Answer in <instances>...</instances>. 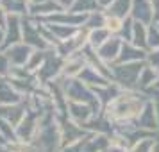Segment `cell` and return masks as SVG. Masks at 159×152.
<instances>
[]
</instances>
